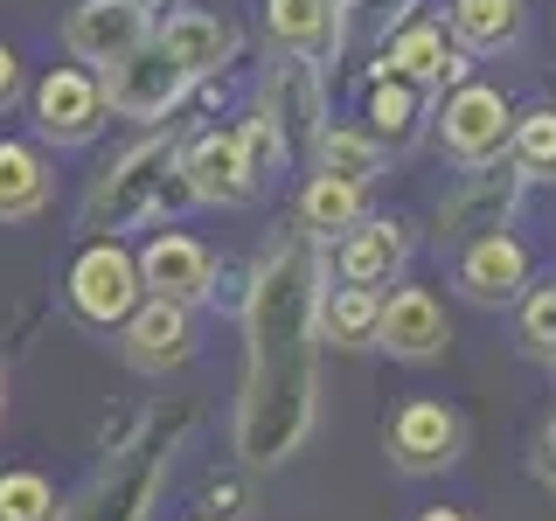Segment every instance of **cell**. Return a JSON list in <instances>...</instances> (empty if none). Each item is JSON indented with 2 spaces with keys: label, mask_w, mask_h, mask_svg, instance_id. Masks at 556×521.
Listing matches in <instances>:
<instances>
[{
  "label": "cell",
  "mask_w": 556,
  "mask_h": 521,
  "mask_svg": "<svg viewBox=\"0 0 556 521\" xmlns=\"http://www.w3.org/2000/svg\"><path fill=\"white\" fill-rule=\"evenodd\" d=\"M320 243L300 223L265 243L243 300V404L237 452L243 466H286L306 445L320 410Z\"/></svg>",
  "instance_id": "cell-1"
},
{
  "label": "cell",
  "mask_w": 556,
  "mask_h": 521,
  "mask_svg": "<svg viewBox=\"0 0 556 521\" xmlns=\"http://www.w3.org/2000/svg\"><path fill=\"white\" fill-rule=\"evenodd\" d=\"M181 431H188V410H153L126 445L104 452L98 480L63 508V521H147L153 500H161V486H167V473H174Z\"/></svg>",
  "instance_id": "cell-2"
},
{
  "label": "cell",
  "mask_w": 556,
  "mask_h": 521,
  "mask_svg": "<svg viewBox=\"0 0 556 521\" xmlns=\"http://www.w3.org/2000/svg\"><path fill=\"white\" fill-rule=\"evenodd\" d=\"M174 161H181L174 132H153L132 153H118V167L84 202V230H98V243H118V230H132L139 216H161V195L174 188Z\"/></svg>",
  "instance_id": "cell-3"
},
{
  "label": "cell",
  "mask_w": 556,
  "mask_h": 521,
  "mask_svg": "<svg viewBox=\"0 0 556 521\" xmlns=\"http://www.w3.org/2000/svg\"><path fill=\"white\" fill-rule=\"evenodd\" d=\"M521 167L515 161H494V167H473V174H459V188H445L439 208H431V223H439V243H480V237H494L501 223L515 216V202H521Z\"/></svg>",
  "instance_id": "cell-4"
},
{
  "label": "cell",
  "mask_w": 556,
  "mask_h": 521,
  "mask_svg": "<svg viewBox=\"0 0 556 521\" xmlns=\"http://www.w3.org/2000/svg\"><path fill=\"white\" fill-rule=\"evenodd\" d=\"M439 139H445V153L466 174L494 167L501 153L515 147V104H508V91H494V84H459V91H445Z\"/></svg>",
  "instance_id": "cell-5"
},
{
  "label": "cell",
  "mask_w": 556,
  "mask_h": 521,
  "mask_svg": "<svg viewBox=\"0 0 556 521\" xmlns=\"http://www.w3.org/2000/svg\"><path fill=\"white\" fill-rule=\"evenodd\" d=\"M147 285H139V257L126 243H91V251L70 265V306L84 313L91 327H126Z\"/></svg>",
  "instance_id": "cell-6"
},
{
  "label": "cell",
  "mask_w": 556,
  "mask_h": 521,
  "mask_svg": "<svg viewBox=\"0 0 556 521\" xmlns=\"http://www.w3.org/2000/svg\"><path fill=\"white\" fill-rule=\"evenodd\" d=\"M257 112L278 126V139H286V153L300 161V153L320 147L327 132V84H320V63H300V56H278L265 69V104Z\"/></svg>",
  "instance_id": "cell-7"
},
{
  "label": "cell",
  "mask_w": 556,
  "mask_h": 521,
  "mask_svg": "<svg viewBox=\"0 0 556 521\" xmlns=\"http://www.w3.org/2000/svg\"><path fill=\"white\" fill-rule=\"evenodd\" d=\"M98 84H104V104H112V112H126V118H167L174 104L188 98V84H195V77H188L161 42H139L126 63L98 69Z\"/></svg>",
  "instance_id": "cell-8"
},
{
  "label": "cell",
  "mask_w": 556,
  "mask_h": 521,
  "mask_svg": "<svg viewBox=\"0 0 556 521\" xmlns=\"http://www.w3.org/2000/svg\"><path fill=\"white\" fill-rule=\"evenodd\" d=\"M382 445H390V466L410 473V480L445 473V466L459 459V417H452V404H439V396H410V404L390 417Z\"/></svg>",
  "instance_id": "cell-9"
},
{
  "label": "cell",
  "mask_w": 556,
  "mask_h": 521,
  "mask_svg": "<svg viewBox=\"0 0 556 521\" xmlns=\"http://www.w3.org/2000/svg\"><path fill=\"white\" fill-rule=\"evenodd\" d=\"M63 42H70L77 63L112 69V63H126L139 42H153V14H147V0H84V8L70 14Z\"/></svg>",
  "instance_id": "cell-10"
},
{
  "label": "cell",
  "mask_w": 556,
  "mask_h": 521,
  "mask_svg": "<svg viewBox=\"0 0 556 521\" xmlns=\"http://www.w3.org/2000/svg\"><path fill=\"white\" fill-rule=\"evenodd\" d=\"M104 84H98V69H49L42 84H35V132L42 139H56V147H84V139H98L104 126Z\"/></svg>",
  "instance_id": "cell-11"
},
{
  "label": "cell",
  "mask_w": 556,
  "mask_h": 521,
  "mask_svg": "<svg viewBox=\"0 0 556 521\" xmlns=\"http://www.w3.org/2000/svg\"><path fill=\"white\" fill-rule=\"evenodd\" d=\"M174 181L188 188V202H208V208H243L257 195L251 167L237 153V132H195L174 161Z\"/></svg>",
  "instance_id": "cell-12"
},
{
  "label": "cell",
  "mask_w": 556,
  "mask_h": 521,
  "mask_svg": "<svg viewBox=\"0 0 556 521\" xmlns=\"http://www.w3.org/2000/svg\"><path fill=\"white\" fill-rule=\"evenodd\" d=\"M404 265H410V230L396 216H362L355 230L334 243L341 285L376 292V300H382V285H396V271H404Z\"/></svg>",
  "instance_id": "cell-13"
},
{
  "label": "cell",
  "mask_w": 556,
  "mask_h": 521,
  "mask_svg": "<svg viewBox=\"0 0 556 521\" xmlns=\"http://www.w3.org/2000/svg\"><path fill=\"white\" fill-rule=\"evenodd\" d=\"M376 347H390L396 361H439L445 347H452V320H445L439 292H425V285H396L390 300H382Z\"/></svg>",
  "instance_id": "cell-14"
},
{
  "label": "cell",
  "mask_w": 556,
  "mask_h": 521,
  "mask_svg": "<svg viewBox=\"0 0 556 521\" xmlns=\"http://www.w3.org/2000/svg\"><path fill=\"white\" fill-rule=\"evenodd\" d=\"M139 285H147V300L195 306V300L216 292V257H208L188 230H161L147 251H139Z\"/></svg>",
  "instance_id": "cell-15"
},
{
  "label": "cell",
  "mask_w": 556,
  "mask_h": 521,
  "mask_svg": "<svg viewBox=\"0 0 556 521\" xmlns=\"http://www.w3.org/2000/svg\"><path fill=\"white\" fill-rule=\"evenodd\" d=\"M452 278H459V292L473 306H521V292H529V251H521V237L494 230V237L466 243Z\"/></svg>",
  "instance_id": "cell-16"
},
{
  "label": "cell",
  "mask_w": 556,
  "mask_h": 521,
  "mask_svg": "<svg viewBox=\"0 0 556 521\" xmlns=\"http://www.w3.org/2000/svg\"><path fill=\"white\" fill-rule=\"evenodd\" d=\"M118 347H126V361L139 376H167V369H181L188 355H195V320H188V306H174V300H139V313L126 327H118Z\"/></svg>",
  "instance_id": "cell-17"
},
{
  "label": "cell",
  "mask_w": 556,
  "mask_h": 521,
  "mask_svg": "<svg viewBox=\"0 0 556 521\" xmlns=\"http://www.w3.org/2000/svg\"><path fill=\"white\" fill-rule=\"evenodd\" d=\"M265 35L278 56L320 63L348 42V8L341 0H265Z\"/></svg>",
  "instance_id": "cell-18"
},
{
  "label": "cell",
  "mask_w": 556,
  "mask_h": 521,
  "mask_svg": "<svg viewBox=\"0 0 556 521\" xmlns=\"http://www.w3.org/2000/svg\"><path fill=\"white\" fill-rule=\"evenodd\" d=\"M376 77H404V84H417V91H431V84H452V91L473 84V77H466V49H452L445 28H431V22L396 28L390 42H382Z\"/></svg>",
  "instance_id": "cell-19"
},
{
  "label": "cell",
  "mask_w": 556,
  "mask_h": 521,
  "mask_svg": "<svg viewBox=\"0 0 556 521\" xmlns=\"http://www.w3.org/2000/svg\"><path fill=\"white\" fill-rule=\"evenodd\" d=\"M153 42H161L188 77H216L223 63H237V22L230 14H208V8H174L167 22L153 28Z\"/></svg>",
  "instance_id": "cell-20"
},
{
  "label": "cell",
  "mask_w": 556,
  "mask_h": 521,
  "mask_svg": "<svg viewBox=\"0 0 556 521\" xmlns=\"http://www.w3.org/2000/svg\"><path fill=\"white\" fill-rule=\"evenodd\" d=\"M445 22H452V49L494 56V49H508L521 35V0H452Z\"/></svg>",
  "instance_id": "cell-21"
},
{
  "label": "cell",
  "mask_w": 556,
  "mask_h": 521,
  "mask_svg": "<svg viewBox=\"0 0 556 521\" xmlns=\"http://www.w3.org/2000/svg\"><path fill=\"white\" fill-rule=\"evenodd\" d=\"M362 132H369L382 153H390V147H410V139L425 132V91L404 84V77H376L369 84V126H362Z\"/></svg>",
  "instance_id": "cell-22"
},
{
  "label": "cell",
  "mask_w": 556,
  "mask_h": 521,
  "mask_svg": "<svg viewBox=\"0 0 556 521\" xmlns=\"http://www.w3.org/2000/svg\"><path fill=\"white\" fill-rule=\"evenodd\" d=\"M49 202V167L22 139H0V223H22Z\"/></svg>",
  "instance_id": "cell-23"
},
{
  "label": "cell",
  "mask_w": 556,
  "mask_h": 521,
  "mask_svg": "<svg viewBox=\"0 0 556 521\" xmlns=\"http://www.w3.org/2000/svg\"><path fill=\"white\" fill-rule=\"evenodd\" d=\"M313 174H334V181H348V188L369 195V181L382 174V147L362 126H327L320 147H313Z\"/></svg>",
  "instance_id": "cell-24"
},
{
  "label": "cell",
  "mask_w": 556,
  "mask_h": 521,
  "mask_svg": "<svg viewBox=\"0 0 556 521\" xmlns=\"http://www.w3.org/2000/svg\"><path fill=\"white\" fill-rule=\"evenodd\" d=\"M376 320H382L376 292H355V285L320 292V347H376Z\"/></svg>",
  "instance_id": "cell-25"
},
{
  "label": "cell",
  "mask_w": 556,
  "mask_h": 521,
  "mask_svg": "<svg viewBox=\"0 0 556 521\" xmlns=\"http://www.w3.org/2000/svg\"><path fill=\"white\" fill-rule=\"evenodd\" d=\"M362 216H369V208H362V188L334 181V174H313V181H306V195H300V230H306L313 243H320V237H348Z\"/></svg>",
  "instance_id": "cell-26"
},
{
  "label": "cell",
  "mask_w": 556,
  "mask_h": 521,
  "mask_svg": "<svg viewBox=\"0 0 556 521\" xmlns=\"http://www.w3.org/2000/svg\"><path fill=\"white\" fill-rule=\"evenodd\" d=\"M508 161L521 167V181H556V112H549V104L529 112V118H515Z\"/></svg>",
  "instance_id": "cell-27"
},
{
  "label": "cell",
  "mask_w": 556,
  "mask_h": 521,
  "mask_svg": "<svg viewBox=\"0 0 556 521\" xmlns=\"http://www.w3.org/2000/svg\"><path fill=\"white\" fill-rule=\"evenodd\" d=\"M237 153H243V167H251V181L257 188H265L271 181V174L278 167H292V153H286V139H278V126H271V118L265 112H251V118H237Z\"/></svg>",
  "instance_id": "cell-28"
},
{
  "label": "cell",
  "mask_w": 556,
  "mask_h": 521,
  "mask_svg": "<svg viewBox=\"0 0 556 521\" xmlns=\"http://www.w3.org/2000/svg\"><path fill=\"white\" fill-rule=\"evenodd\" d=\"M0 521H56V486L42 473H0Z\"/></svg>",
  "instance_id": "cell-29"
},
{
  "label": "cell",
  "mask_w": 556,
  "mask_h": 521,
  "mask_svg": "<svg viewBox=\"0 0 556 521\" xmlns=\"http://www.w3.org/2000/svg\"><path fill=\"white\" fill-rule=\"evenodd\" d=\"M521 347H529L535 361H556V285L521 292Z\"/></svg>",
  "instance_id": "cell-30"
},
{
  "label": "cell",
  "mask_w": 556,
  "mask_h": 521,
  "mask_svg": "<svg viewBox=\"0 0 556 521\" xmlns=\"http://www.w3.org/2000/svg\"><path fill=\"white\" fill-rule=\"evenodd\" d=\"M529 466H535V480L556 486V417H543V431H535V452H529Z\"/></svg>",
  "instance_id": "cell-31"
},
{
  "label": "cell",
  "mask_w": 556,
  "mask_h": 521,
  "mask_svg": "<svg viewBox=\"0 0 556 521\" xmlns=\"http://www.w3.org/2000/svg\"><path fill=\"white\" fill-rule=\"evenodd\" d=\"M14 91H22V63H14V49L0 42V104H8Z\"/></svg>",
  "instance_id": "cell-32"
},
{
  "label": "cell",
  "mask_w": 556,
  "mask_h": 521,
  "mask_svg": "<svg viewBox=\"0 0 556 521\" xmlns=\"http://www.w3.org/2000/svg\"><path fill=\"white\" fill-rule=\"evenodd\" d=\"M417 521H473V514H466V508H425Z\"/></svg>",
  "instance_id": "cell-33"
},
{
  "label": "cell",
  "mask_w": 556,
  "mask_h": 521,
  "mask_svg": "<svg viewBox=\"0 0 556 521\" xmlns=\"http://www.w3.org/2000/svg\"><path fill=\"white\" fill-rule=\"evenodd\" d=\"M341 8H348V0H341Z\"/></svg>",
  "instance_id": "cell-34"
},
{
  "label": "cell",
  "mask_w": 556,
  "mask_h": 521,
  "mask_svg": "<svg viewBox=\"0 0 556 521\" xmlns=\"http://www.w3.org/2000/svg\"><path fill=\"white\" fill-rule=\"evenodd\" d=\"M202 521H208V514H202Z\"/></svg>",
  "instance_id": "cell-35"
}]
</instances>
